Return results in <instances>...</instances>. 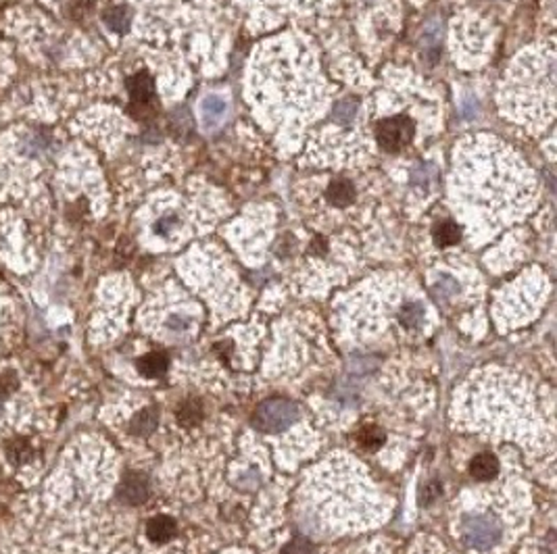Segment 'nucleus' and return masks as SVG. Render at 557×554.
Wrapping results in <instances>:
<instances>
[{"label":"nucleus","instance_id":"1","mask_svg":"<svg viewBox=\"0 0 557 554\" xmlns=\"http://www.w3.org/2000/svg\"><path fill=\"white\" fill-rule=\"evenodd\" d=\"M298 417L300 411L294 402L284 398H272L257 407L255 415H252V425L263 433H280L288 429L294 421H298Z\"/></svg>","mask_w":557,"mask_h":554},{"label":"nucleus","instance_id":"2","mask_svg":"<svg viewBox=\"0 0 557 554\" xmlns=\"http://www.w3.org/2000/svg\"><path fill=\"white\" fill-rule=\"evenodd\" d=\"M464 540L470 548L490 550L503 536L501 521L490 515H468L462 523Z\"/></svg>","mask_w":557,"mask_h":554},{"label":"nucleus","instance_id":"3","mask_svg":"<svg viewBox=\"0 0 557 554\" xmlns=\"http://www.w3.org/2000/svg\"><path fill=\"white\" fill-rule=\"evenodd\" d=\"M414 131H416V125L412 117L394 115L378 123L376 140H378V146L384 148L386 153H399L401 148H405L414 140Z\"/></svg>","mask_w":557,"mask_h":554},{"label":"nucleus","instance_id":"4","mask_svg":"<svg viewBox=\"0 0 557 554\" xmlns=\"http://www.w3.org/2000/svg\"><path fill=\"white\" fill-rule=\"evenodd\" d=\"M148 496H150V481L144 473L132 471V473L123 475V479L119 481L117 498L123 502V505H130V507L144 505Z\"/></svg>","mask_w":557,"mask_h":554},{"label":"nucleus","instance_id":"5","mask_svg":"<svg viewBox=\"0 0 557 554\" xmlns=\"http://www.w3.org/2000/svg\"><path fill=\"white\" fill-rule=\"evenodd\" d=\"M228 111V105H226V100L224 96H217V94H209L202 98V103H200V115H202V123L205 125H217L224 115Z\"/></svg>","mask_w":557,"mask_h":554},{"label":"nucleus","instance_id":"6","mask_svg":"<svg viewBox=\"0 0 557 554\" xmlns=\"http://www.w3.org/2000/svg\"><path fill=\"white\" fill-rule=\"evenodd\" d=\"M470 473L474 479L478 481H488L495 479L499 473V461L495 455H488V452H482V455L474 457L470 463Z\"/></svg>","mask_w":557,"mask_h":554},{"label":"nucleus","instance_id":"7","mask_svg":"<svg viewBox=\"0 0 557 554\" xmlns=\"http://www.w3.org/2000/svg\"><path fill=\"white\" fill-rule=\"evenodd\" d=\"M176 533V521L171 517H165V515H159V517H153L146 525V536L157 542V544H163V542H169Z\"/></svg>","mask_w":557,"mask_h":554},{"label":"nucleus","instance_id":"8","mask_svg":"<svg viewBox=\"0 0 557 554\" xmlns=\"http://www.w3.org/2000/svg\"><path fill=\"white\" fill-rule=\"evenodd\" d=\"M136 365H138V371L146 377H161L169 367V359L163 352H148V355L138 359Z\"/></svg>","mask_w":557,"mask_h":554},{"label":"nucleus","instance_id":"9","mask_svg":"<svg viewBox=\"0 0 557 554\" xmlns=\"http://www.w3.org/2000/svg\"><path fill=\"white\" fill-rule=\"evenodd\" d=\"M128 90H130V96H132V100L134 103L138 105H146L150 98H153V94H155V84H153V79H150L146 73H138V75H134L130 81H128Z\"/></svg>","mask_w":557,"mask_h":554},{"label":"nucleus","instance_id":"10","mask_svg":"<svg viewBox=\"0 0 557 554\" xmlns=\"http://www.w3.org/2000/svg\"><path fill=\"white\" fill-rule=\"evenodd\" d=\"M326 196H328V203H332L334 207H346L353 203V198H355V186L348 179H334L328 186Z\"/></svg>","mask_w":557,"mask_h":554},{"label":"nucleus","instance_id":"11","mask_svg":"<svg viewBox=\"0 0 557 554\" xmlns=\"http://www.w3.org/2000/svg\"><path fill=\"white\" fill-rule=\"evenodd\" d=\"M157 421H159V413L155 407H148V409H142L132 421H130V433L134 436H150L157 427Z\"/></svg>","mask_w":557,"mask_h":554},{"label":"nucleus","instance_id":"12","mask_svg":"<svg viewBox=\"0 0 557 554\" xmlns=\"http://www.w3.org/2000/svg\"><path fill=\"white\" fill-rule=\"evenodd\" d=\"M432 236H434L436 246L447 248V246H453V244H458V242H460L462 231H460L458 223H453V221H442V223H438V225L434 227Z\"/></svg>","mask_w":557,"mask_h":554},{"label":"nucleus","instance_id":"13","mask_svg":"<svg viewBox=\"0 0 557 554\" xmlns=\"http://www.w3.org/2000/svg\"><path fill=\"white\" fill-rule=\"evenodd\" d=\"M424 307L420 305V302H407V305H403V309L399 311V321L403 327H407V329H416L422 325L424 321Z\"/></svg>","mask_w":557,"mask_h":554},{"label":"nucleus","instance_id":"14","mask_svg":"<svg viewBox=\"0 0 557 554\" xmlns=\"http://www.w3.org/2000/svg\"><path fill=\"white\" fill-rule=\"evenodd\" d=\"M105 23L115 34H126L132 23V15L126 7H113L105 13Z\"/></svg>","mask_w":557,"mask_h":554},{"label":"nucleus","instance_id":"15","mask_svg":"<svg viewBox=\"0 0 557 554\" xmlns=\"http://www.w3.org/2000/svg\"><path fill=\"white\" fill-rule=\"evenodd\" d=\"M178 421L184 427H192L198 421H202V405L198 400H184L182 407L178 409Z\"/></svg>","mask_w":557,"mask_h":554},{"label":"nucleus","instance_id":"16","mask_svg":"<svg viewBox=\"0 0 557 554\" xmlns=\"http://www.w3.org/2000/svg\"><path fill=\"white\" fill-rule=\"evenodd\" d=\"M378 367H380V361L374 359V357H353L348 361V365H346V371H348V375L362 377V375H368V373L376 371Z\"/></svg>","mask_w":557,"mask_h":554},{"label":"nucleus","instance_id":"17","mask_svg":"<svg viewBox=\"0 0 557 554\" xmlns=\"http://www.w3.org/2000/svg\"><path fill=\"white\" fill-rule=\"evenodd\" d=\"M357 442L368 450H376V448H380L384 444V431L380 427H376V425H368V427L359 429Z\"/></svg>","mask_w":557,"mask_h":554},{"label":"nucleus","instance_id":"18","mask_svg":"<svg viewBox=\"0 0 557 554\" xmlns=\"http://www.w3.org/2000/svg\"><path fill=\"white\" fill-rule=\"evenodd\" d=\"M460 294V284L455 281L453 277L449 275H442L436 284H434V296L436 298H442V300H449L453 296Z\"/></svg>","mask_w":557,"mask_h":554},{"label":"nucleus","instance_id":"19","mask_svg":"<svg viewBox=\"0 0 557 554\" xmlns=\"http://www.w3.org/2000/svg\"><path fill=\"white\" fill-rule=\"evenodd\" d=\"M280 554H316V548L311 544V540L303 538V536H296L294 540H290Z\"/></svg>","mask_w":557,"mask_h":554},{"label":"nucleus","instance_id":"20","mask_svg":"<svg viewBox=\"0 0 557 554\" xmlns=\"http://www.w3.org/2000/svg\"><path fill=\"white\" fill-rule=\"evenodd\" d=\"M440 494H442V488H440V483H438L436 479H434V481H430V483H426V486H424V490H422V496H420L422 505H424V507L434 505V502L440 498Z\"/></svg>","mask_w":557,"mask_h":554},{"label":"nucleus","instance_id":"21","mask_svg":"<svg viewBox=\"0 0 557 554\" xmlns=\"http://www.w3.org/2000/svg\"><path fill=\"white\" fill-rule=\"evenodd\" d=\"M178 223H180L178 215H165V217H161V219L155 223V231H157L159 236H167L169 231H174V229L178 227Z\"/></svg>","mask_w":557,"mask_h":554},{"label":"nucleus","instance_id":"22","mask_svg":"<svg viewBox=\"0 0 557 554\" xmlns=\"http://www.w3.org/2000/svg\"><path fill=\"white\" fill-rule=\"evenodd\" d=\"M167 327L174 329V331H186L190 327V319L184 317V315H171L169 321H167Z\"/></svg>","mask_w":557,"mask_h":554},{"label":"nucleus","instance_id":"23","mask_svg":"<svg viewBox=\"0 0 557 554\" xmlns=\"http://www.w3.org/2000/svg\"><path fill=\"white\" fill-rule=\"evenodd\" d=\"M17 388V379L13 375H5V377H0V400L7 398L13 390Z\"/></svg>","mask_w":557,"mask_h":554},{"label":"nucleus","instance_id":"24","mask_svg":"<svg viewBox=\"0 0 557 554\" xmlns=\"http://www.w3.org/2000/svg\"><path fill=\"white\" fill-rule=\"evenodd\" d=\"M238 483H240L244 490H252V488H257V486H259V475H257L255 471H250L246 477H240Z\"/></svg>","mask_w":557,"mask_h":554},{"label":"nucleus","instance_id":"25","mask_svg":"<svg viewBox=\"0 0 557 554\" xmlns=\"http://www.w3.org/2000/svg\"><path fill=\"white\" fill-rule=\"evenodd\" d=\"M336 113H338V115L342 113V117H338V119L351 121V119H353V113H355V105H353V103H342V105H338Z\"/></svg>","mask_w":557,"mask_h":554}]
</instances>
